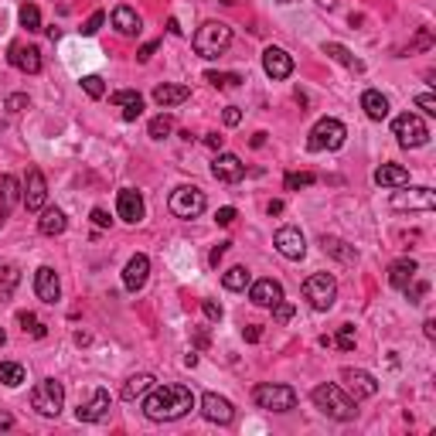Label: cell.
Instances as JSON below:
<instances>
[{
    "label": "cell",
    "instance_id": "cell-16",
    "mask_svg": "<svg viewBox=\"0 0 436 436\" xmlns=\"http://www.w3.org/2000/svg\"><path fill=\"white\" fill-rule=\"evenodd\" d=\"M211 174H215V181L235 184V181H242V177H246V164H242L235 153H218V157L211 160Z\"/></svg>",
    "mask_w": 436,
    "mask_h": 436
},
{
    "label": "cell",
    "instance_id": "cell-51",
    "mask_svg": "<svg viewBox=\"0 0 436 436\" xmlns=\"http://www.w3.org/2000/svg\"><path fill=\"white\" fill-rule=\"evenodd\" d=\"M426 290H430V286H426V283H416V280L406 286V293H409V300H413V304H419V297H426Z\"/></svg>",
    "mask_w": 436,
    "mask_h": 436
},
{
    "label": "cell",
    "instance_id": "cell-61",
    "mask_svg": "<svg viewBox=\"0 0 436 436\" xmlns=\"http://www.w3.org/2000/svg\"><path fill=\"white\" fill-rule=\"evenodd\" d=\"M4 344H7V334H4V327H0V348H4Z\"/></svg>",
    "mask_w": 436,
    "mask_h": 436
},
{
    "label": "cell",
    "instance_id": "cell-10",
    "mask_svg": "<svg viewBox=\"0 0 436 436\" xmlns=\"http://www.w3.org/2000/svg\"><path fill=\"white\" fill-rule=\"evenodd\" d=\"M392 208L396 211H433L436 208V191L433 188H409L392 194Z\"/></svg>",
    "mask_w": 436,
    "mask_h": 436
},
{
    "label": "cell",
    "instance_id": "cell-64",
    "mask_svg": "<svg viewBox=\"0 0 436 436\" xmlns=\"http://www.w3.org/2000/svg\"><path fill=\"white\" fill-rule=\"evenodd\" d=\"M280 4H293V0H280Z\"/></svg>",
    "mask_w": 436,
    "mask_h": 436
},
{
    "label": "cell",
    "instance_id": "cell-31",
    "mask_svg": "<svg viewBox=\"0 0 436 436\" xmlns=\"http://www.w3.org/2000/svg\"><path fill=\"white\" fill-rule=\"evenodd\" d=\"M324 55H331L334 61H341L344 69H351V72H365V61L355 58L344 45H338V41H324Z\"/></svg>",
    "mask_w": 436,
    "mask_h": 436
},
{
    "label": "cell",
    "instance_id": "cell-58",
    "mask_svg": "<svg viewBox=\"0 0 436 436\" xmlns=\"http://www.w3.org/2000/svg\"><path fill=\"white\" fill-rule=\"evenodd\" d=\"M11 426H14V416H11V413H4V409H0V430H11Z\"/></svg>",
    "mask_w": 436,
    "mask_h": 436
},
{
    "label": "cell",
    "instance_id": "cell-45",
    "mask_svg": "<svg viewBox=\"0 0 436 436\" xmlns=\"http://www.w3.org/2000/svg\"><path fill=\"white\" fill-rule=\"evenodd\" d=\"M136 99H140V93H133V89H119V93L110 95L113 106H130V102H136Z\"/></svg>",
    "mask_w": 436,
    "mask_h": 436
},
{
    "label": "cell",
    "instance_id": "cell-4",
    "mask_svg": "<svg viewBox=\"0 0 436 436\" xmlns=\"http://www.w3.org/2000/svg\"><path fill=\"white\" fill-rule=\"evenodd\" d=\"M344 140H348V126H344L341 119H334V116H324L314 123V130L307 136V151L321 153V151H341Z\"/></svg>",
    "mask_w": 436,
    "mask_h": 436
},
{
    "label": "cell",
    "instance_id": "cell-21",
    "mask_svg": "<svg viewBox=\"0 0 436 436\" xmlns=\"http://www.w3.org/2000/svg\"><path fill=\"white\" fill-rule=\"evenodd\" d=\"M35 293H38L41 304H58L61 286H58V273L52 266H41L38 273H35Z\"/></svg>",
    "mask_w": 436,
    "mask_h": 436
},
{
    "label": "cell",
    "instance_id": "cell-46",
    "mask_svg": "<svg viewBox=\"0 0 436 436\" xmlns=\"http://www.w3.org/2000/svg\"><path fill=\"white\" fill-rule=\"evenodd\" d=\"M102 20H106V14H102V11H95L93 18H89V20H86V24H82V35H86V38H93L95 31L102 28Z\"/></svg>",
    "mask_w": 436,
    "mask_h": 436
},
{
    "label": "cell",
    "instance_id": "cell-17",
    "mask_svg": "<svg viewBox=\"0 0 436 436\" xmlns=\"http://www.w3.org/2000/svg\"><path fill=\"white\" fill-rule=\"evenodd\" d=\"M147 276H151V259L143 256V252H136L126 269H123V286L130 290V293H140L143 286H147Z\"/></svg>",
    "mask_w": 436,
    "mask_h": 436
},
{
    "label": "cell",
    "instance_id": "cell-24",
    "mask_svg": "<svg viewBox=\"0 0 436 436\" xmlns=\"http://www.w3.org/2000/svg\"><path fill=\"white\" fill-rule=\"evenodd\" d=\"M113 28L123 38H136V35H140V14H136L133 7H126V4H119L113 11Z\"/></svg>",
    "mask_w": 436,
    "mask_h": 436
},
{
    "label": "cell",
    "instance_id": "cell-13",
    "mask_svg": "<svg viewBox=\"0 0 436 436\" xmlns=\"http://www.w3.org/2000/svg\"><path fill=\"white\" fill-rule=\"evenodd\" d=\"M201 416L208 419V423L228 426V423L235 419V409H232V402H228L225 396H218V392H205V396H201Z\"/></svg>",
    "mask_w": 436,
    "mask_h": 436
},
{
    "label": "cell",
    "instance_id": "cell-56",
    "mask_svg": "<svg viewBox=\"0 0 436 436\" xmlns=\"http://www.w3.org/2000/svg\"><path fill=\"white\" fill-rule=\"evenodd\" d=\"M225 249H228V242H218V246L211 249V256H208V263H211V266H218V259H222V256H225Z\"/></svg>",
    "mask_w": 436,
    "mask_h": 436
},
{
    "label": "cell",
    "instance_id": "cell-42",
    "mask_svg": "<svg viewBox=\"0 0 436 436\" xmlns=\"http://www.w3.org/2000/svg\"><path fill=\"white\" fill-rule=\"evenodd\" d=\"M28 106H31V99H28L24 93H11L7 99H4V110H7V113H24Z\"/></svg>",
    "mask_w": 436,
    "mask_h": 436
},
{
    "label": "cell",
    "instance_id": "cell-37",
    "mask_svg": "<svg viewBox=\"0 0 436 436\" xmlns=\"http://www.w3.org/2000/svg\"><path fill=\"white\" fill-rule=\"evenodd\" d=\"M18 324H20V331H24V334H31V338H45V334H48V327H45L35 314H28V310H24V314H18Z\"/></svg>",
    "mask_w": 436,
    "mask_h": 436
},
{
    "label": "cell",
    "instance_id": "cell-59",
    "mask_svg": "<svg viewBox=\"0 0 436 436\" xmlns=\"http://www.w3.org/2000/svg\"><path fill=\"white\" fill-rule=\"evenodd\" d=\"M266 211H269V215H280V211H283V201H269Z\"/></svg>",
    "mask_w": 436,
    "mask_h": 436
},
{
    "label": "cell",
    "instance_id": "cell-1",
    "mask_svg": "<svg viewBox=\"0 0 436 436\" xmlns=\"http://www.w3.org/2000/svg\"><path fill=\"white\" fill-rule=\"evenodd\" d=\"M191 409H194V392L188 385H153L143 396V413L153 423H174L188 416Z\"/></svg>",
    "mask_w": 436,
    "mask_h": 436
},
{
    "label": "cell",
    "instance_id": "cell-2",
    "mask_svg": "<svg viewBox=\"0 0 436 436\" xmlns=\"http://www.w3.org/2000/svg\"><path fill=\"white\" fill-rule=\"evenodd\" d=\"M191 45H194V52L201 58L215 61V58H222L228 52V45H232V28H228L225 20H205V24L194 31Z\"/></svg>",
    "mask_w": 436,
    "mask_h": 436
},
{
    "label": "cell",
    "instance_id": "cell-7",
    "mask_svg": "<svg viewBox=\"0 0 436 436\" xmlns=\"http://www.w3.org/2000/svg\"><path fill=\"white\" fill-rule=\"evenodd\" d=\"M304 297L310 300L314 310H331L338 300V280L331 273H314L304 280Z\"/></svg>",
    "mask_w": 436,
    "mask_h": 436
},
{
    "label": "cell",
    "instance_id": "cell-32",
    "mask_svg": "<svg viewBox=\"0 0 436 436\" xmlns=\"http://www.w3.org/2000/svg\"><path fill=\"white\" fill-rule=\"evenodd\" d=\"M321 246L327 256H334V259H341V263H355L358 259V249L355 246H348L344 239H334V235H324L321 239Z\"/></svg>",
    "mask_w": 436,
    "mask_h": 436
},
{
    "label": "cell",
    "instance_id": "cell-3",
    "mask_svg": "<svg viewBox=\"0 0 436 436\" xmlns=\"http://www.w3.org/2000/svg\"><path fill=\"white\" fill-rule=\"evenodd\" d=\"M310 399H314V406L321 409L324 416H331V419L348 423V419L358 416V402L351 396H344L338 385H317V389L310 392Z\"/></svg>",
    "mask_w": 436,
    "mask_h": 436
},
{
    "label": "cell",
    "instance_id": "cell-40",
    "mask_svg": "<svg viewBox=\"0 0 436 436\" xmlns=\"http://www.w3.org/2000/svg\"><path fill=\"white\" fill-rule=\"evenodd\" d=\"M174 130V119L171 116H153L151 119V136L153 140H164V136H171Z\"/></svg>",
    "mask_w": 436,
    "mask_h": 436
},
{
    "label": "cell",
    "instance_id": "cell-52",
    "mask_svg": "<svg viewBox=\"0 0 436 436\" xmlns=\"http://www.w3.org/2000/svg\"><path fill=\"white\" fill-rule=\"evenodd\" d=\"M235 218H239V215H235V208H218V215H215V222H218V225H232V222H235Z\"/></svg>",
    "mask_w": 436,
    "mask_h": 436
},
{
    "label": "cell",
    "instance_id": "cell-14",
    "mask_svg": "<svg viewBox=\"0 0 436 436\" xmlns=\"http://www.w3.org/2000/svg\"><path fill=\"white\" fill-rule=\"evenodd\" d=\"M263 69H266V76L273 78V82H283V78L293 76V58L286 55L283 48L269 45V48L263 52Z\"/></svg>",
    "mask_w": 436,
    "mask_h": 436
},
{
    "label": "cell",
    "instance_id": "cell-60",
    "mask_svg": "<svg viewBox=\"0 0 436 436\" xmlns=\"http://www.w3.org/2000/svg\"><path fill=\"white\" fill-rule=\"evenodd\" d=\"M167 31H171V35H181V24H177V18L167 20Z\"/></svg>",
    "mask_w": 436,
    "mask_h": 436
},
{
    "label": "cell",
    "instance_id": "cell-15",
    "mask_svg": "<svg viewBox=\"0 0 436 436\" xmlns=\"http://www.w3.org/2000/svg\"><path fill=\"white\" fill-rule=\"evenodd\" d=\"M116 211H119V218L123 222H130V225H140L143 222V194L133 188H123L119 194H116Z\"/></svg>",
    "mask_w": 436,
    "mask_h": 436
},
{
    "label": "cell",
    "instance_id": "cell-26",
    "mask_svg": "<svg viewBox=\"0 0 436 436\" xmlns=\"http://www.w3.org/2000/svg\"><path fill=\"white\" fill-rule=\"evenodd\" d=\"M18 198H20L18 177H14V174H4V177H0V222L11 215V208L18 205Z\"/></svg>",
    "mask_w": 436,
    "mask_h": 436
},
{
    "label": "cell",
    "instance_id": "cell-6",
    "mask_svg": "<svg viewBox=\"0 0 436 436\" xmlns=\"http://www.w3.org/2000/svg\"><path fill=\"white\" fill-rule=\"evenodd\" d=\"M167 208H171L174 218H198L201 211L208 208V198H205V191L201 188H191V184H181V188L171 194V201H167Z\"/></svg>",
    "mask_w": 436,
    "mask_h": 436
},
{
    "label": "cell",
    "instance_id": "cell-44",
    "mask_svg": "<svg viewBox=\"0 0 436 436\" xmlns=\"http://www.w3.org/2000/svg\"><path fill=\"white\" fill-rule=\"evenodd\" d=\"M293 310H297V307H293V304H286V300L273 304V321H276V324H286L290 317H293Z\"/></svg>",
    "mask_w": 436,
    "mask_h": 436
},
{
    "label": "cell",
    "instance_id": "cell-27",
    "mask_svg": "<svg viewBox=\"0 0 436 436\" xmlns=\"http://www.w3.org/2000/svg\"><path fill=\"white\" fill-rule=\"evenodd\" d=\"M69 228V218H65V211L61 208H41V218H38V232L41 235H61Z\"/></svg>",
    "mask_w": 436,
    "mask_h": 436
},
{
    "label": "cell",
    "instance_id": "cell-43",
    "mask_svg": "<svg viewBox=\"0 0 436 436\" xmlns=\"http://www.w3.org/2000/svg\"><path fill=\"white\" fill-rule=\"evenodd\" d=\"M82 89L93 95V99H102V95H106V86H102V78L99 76H86L82 78Z\"/></svg>",
    "mask_w": 436,
    "mask_h": 436
},
{
    "label": "cell",
    "instance_id": "cell-53",
    "mask_svg": "<svg viewBox=\"0 0 436 436\" xmlns=\"http://www.w3.org/2000/svg\"><path fill=\"white\" fill-rule=\"evenodd\" d=\"M93 222L99 228H110V225H113V218L106 215V208H93Z\"/></svg>",
    "mask_w": 436,
    "mask_h": 436
},
{
    "label": "cell",
    "instance_id": "cell-19",
    "mask_svg": "<svg viewBox=\"0 0 436 436\" xmlns=\"http://www.w3.org/2000/svg\"><path fill=\"white\" fill-rule=\"evenodd\" d=\"M11 65L20 69V72H28V76H38L41 72V48L35 45H11Z\"/></svg>",
    "mask_w": 436,
    "mask_h": 436
},
{
    "label": "cell",
    "instance_id": "cell-62",
    "mask_svg": "<svg viewBox=\"0 0 436 436\" xmlns=\"http://www.w3.org/2000/svg\"><path fill=\"white\" fill-rule=\"evenodd\" d=\"M222 4H228V7H232V4H239V0H222Z\"/></svg>",
    "mask_w": 436,
    "mask_h": 436
},
{
    "label": "cell",
    "instance_id": "cell-23",
    "mask_svg": "<svg viewBox=\"0 0 436 436\" xmlns=\"http://www.w3.org/2000/svg\"><path fill=\"white\" fill-rule=\"evenodd\" d=\"M188 99H191L188 86H171V82H164V86H157V89H153V102H157L160 110L181 106V102H188Z\"/></svg>",
    "mask_w": 436,
    "mask_h": 436
},
{
    "label": "cell",
    "instance_id": "cell-8",
    "mask_svg": "<svg viewBox=\"0 0 436 436\" xmlns=\"http://www.w3.org/2000/svg\"><path fill=\"white\" fill-rule=\"evenodd\" d=\"M252 399H256L259 409H269V413H290V409L297 406V392H293L290 385H273V382L256 385V389H252Z\"/></svg>",
    "mask_w": 436,
    "mask_h": 436
},
{
    "label": "cell",
    "instance_id": "cell-63",
    "mask_svg": "<svg viewBox=\"0 0 436 436\" xmlns=\"http://www.w3.org/2000/svg\"><path fill=\"white\" fill-rule=\"evenodd\" d=\"M0 130H4V116H0Z\"/></svg>",
    "mask_w": 436,
    "mask_h": 436
},
{
    "label": "cell",
    "instance_id": "cell-18",
    "mask_svg": "<svg viewBox=\"0 0 436 436\" xmlns=\"http://www.w3.org/2000/svg\"><path fill=\"white\" fill-rule=\"evenodd\" d=\"M341 379L348 382V389H351L355 402H358V399H372L375 392H379V382H375V375H368V372H361V368H344Z\"/></svg>",
    "mask_w": 436,
    "mask_h": 436
},
{
    "label": "cell",
    "instance_id": "cell-29",
    "mask_svg": "<svg viewBox=\"0 0 436 436\" xmlns=\"http://www.w3.org/2000/svg\"><path fill=\"white\" fill-rule=\"evenodd\" d=\"M375 184H382V188H406L409 184V171L399 167V164H382L375 171Z\"/></svg>",
    "mask_w": 436,
    "mask_h": 436
},
{
    "label": "cell",
    "instance_id": "cell-20",
    "mask_svg": "<svg viewBox=\"0 0 436 436\" xmlns=\"http://www.w3.org/2000/svg\"><path fill=\"white\" fill-rule=\"evenodd\" d=\"M106 413H110V392H106V389H95L89 402H78L76 419L78 423H99Z\"/></svg>",
    "mask_w": 436,
    "mask_h": 436
},
{
    "label": "cell",
    "instance_id": "cell-28",
    "mask_svg": "<svg viewBox=\"0 0 436 436\" xmlns=\"http://www.w3.org/2000/svg\"><path fill=\"white\" fill-rule=\"evenodd\" d=\"M361 110H365V116H368V119L382 123V119L389 116V99H385L379 89H368V93L361 95Z\"/></svg>",
    "mask_w": 436,
    "mask_h": 436
},
{
    "label": "cell",
    "instance_id": "cell-9",
    "mask_svg": "<svg viewBox=\"0 0 436 436\" xmlns=\"http://www.w3.org/2000/svg\"><path fill=\"white\" fill-rule=\"evenodd\" d=\"M392 133H396L399 147H423L426 140H430V126L419 119L416 113H402L396 116V123H392Z\"/></svg>",
    "mask_w": 436,
    "mask_h": 436
},
{
    "label": "cell",
    "instance_id": "cell-34",
    "mask_svg": "<svg viewBox=\"0 0 436 436\" xmlns=\"http://www.w3.org/2000/svg\"><path fill=\"white\" fill-rule=\"evenodd\" d=\"M249 283H252V276H249L246 266H232L225 276H222V286H225V290H246Z\"/></svg>",
    "mask_w": 436,
    "mask_h": 436
},
{
    "label": "cell",
    "instance_id": "cell-50",
    "mask_svg": "<svg viewBox=\"0 0 436 436\" xmlns=\"http://www.w3.org/2000/svg\"><path fill=\"white\" fill-rule=\"evenodd\" d=\"M222 119H225V126H239V123H242V110H239V106H225Z\"/></svg>",
    "mask_w": 436,
    "mask_h": 436
},
{
    "label": "cell",
    "instance_id": "cell-22",
    "mask_svg": "<svg viewBox=\"0 0 436 436\" xmlns=\"http://www.w3.org/2000/svg\"><path fill=\"white\" fill-rule=\"evenodd\" d=\"M249 300L256 307H273L283 300V286L276 283V280H256V283H249Z\"/></svg>",
    "mask_w": 436,
    "mask_h": 436
},
{
    "label": "cell",
    "instance_id": "cell-47",
    "mask_svg": "<svg viewBox=\"0 0 436 436\" xmlns=\"http://www.w3.org/2000/svg\"><path fill=\"white\" fill-rule=\"evenodd\" d=\"M201 310H205V317H208L211 324H218V321H222V314H225V310H222V304H215V300H201Z\"/></svg>",
    "mask_w": 436,
    "mask_h": 436
},
{
    "label": "cell",
    "instance_id": "cell-54",
    "mask_svg": "<svg viewBox=\"0 0 436 436\" xmlns=\"http://www.w3.org/2000/svg\"><path fill=\"white\" fill-rule=\"evenodd\" d=\"M242 338H246V341H259V338H263V327H259V324H249V327H242Z\"/></svg>",
    "mask_w": 436,
    "mask_h": 436
},
{
    "label": "cell",
    "instance_id": "cell-25",
    "mask_svg": "<svg viewBox=\"0 0 436 436\" xmlns=\"http://www.w3.org/2000/svg\"><path fill=\"white\" fill-rule=\"evenodd\" d=\"M416 273H419L416 259H396V263L389 266V283L396 286V290H406V286L416 280Z\"/></svg>",
    "mask_w": 436,
    "mask_h": 436
},
{
    "label": "cell",
    "instance_id": "cell-11",
    "mask_svg": "<svg viewBox=\"0 0 436 436\" xmlns=\"http://www.w3.org/2000/svg\"><path fill=\"white\" fill-rule=\"evenodd\" d=\"M273 246H276V252L283 256V259H293V263H300L307 256V242H304V232L293 225H283L276 235H273Z\"/></svg>",
    "mask_w": 436,
    "mask_h": 436
},
{
    "label": "cell",
    "instance_id": "cell-33",
    "mask_svg": "<svg viewBox=\"0 0 436 436\" xmlns=\"http://www.w3.org/2000/svg\"><path fill=\"white\" fill-rule=\"evenodd\" d=\"M0 382H4L7 389H18L20 382H28L24 365H18V361H0Z\"/></svg>",
    "mask_w": 436,
    "mask_h": 436
},
{
    "label": "cell",
    "instance_id": "cell-49",
    "mask_svg": "<svg viewBox=\"0 0 436 436\" xmlns=\"http://www.w3.org/2000/svg\"><path fill=\"white\" fill-rule=\"evenodd\" d=\"M140 113H143V95H140L136 102H130V106H123V119H126V123H133Z\"/></svg>",
    "mask_w": 436,
    "mask_h": 436
},
{
    "label": "cell",
    "instance_id": "cell-57",
    "mask_svg": "<svg viewBox=\"0 0 436 436\" xmlns=\"http://www.w3.org/2000/svg\"><path fill=\"white\" fill-rule=\"evenodd\" d=\"M205 143H208L211 151H222V136H218V133H208V136H205Z\"/></svg>",
    "mask_w": 436,
    "mask_h": 436
},
{
    "label": "cell",
    "instance_id": "cell-41",
    "mask_svg": "<svg viewBox=\"0 0 436 436\" xmlns=\"http://www.w3.org/2000/svg\"><path fill=\"white\" fill-rule=\"evenodd\" d=\"M317 181V174H310V171H300V174H286V191H297V188H310Z\"/></svg>",
    "mask_w": 436,
    "mask_h": 436
},
{
    "label": "cell",
    "instance_id": "cell-12",
    "mask_svg": "<svg viewBox=\"0 0 436 436\" xmlns=\"http://www.w3.org/2000/svg\"><path fill=\"white\" fill-rule=\"evenodd\" d=\"M20 201L28 211H41L45 201H48V184H45V174L38 167L28 171V181H24V191H20Z\"/></svg>",
    "mask_w": 436,
    "mask_h": 436
},
{
    "label": "cell",
    "instance_id": "cell-36",
    "mask_svg": "<svg viewBox=\"0 0 436 436\" xmlns=\"http://www.w3.org/2000/svg\"><path fill=\"white\" fill-rule=\"evenodd\" d=\"M205 82H211L215 89H235L242 82V76L239 72H205Z\"/></svg>",
    "mask_w": 436,
    "mask_h": 436
},
{
    "label": "cell",
    "instance_id": "cell-5",
    "mask_svg": "<svg viewBox=\"0 0 436 436\" xmlns=\"http://www.w3.org/2000/svg\"><path fill=\"white\" fill-rule=\"evenodd\" d=\"M31 406H35L38 416L55 419L61 413V406H65V385L58 379H41L35 385V392H31Z\"/></svg>",
    "mask_w": 436,
    "mask_h": 436
},
{
    "label": "cell",
    "instance_id": "cell-55",
    "mask_svg": "<svg viewBox=\"0 0 436 436\" xmlns=\"http://www.w3.org/2000/svg\"><path fill=\"white\" fill-rule=\"evenodd\" d=\"M153 52H157V41H147V45H143V48L136 52V58H140V61H151Z\"/></svg>",
    "mask_w": 436,
    "mask_h": 436
},
{
    "label": "cell",
    "instance_id": "cell-48",
    "mask_svg": "<svg viewBox=\"0 0 436 436\" xmlns=\"http://www.w3.org/2000/svg\"><path fill=\"white\" fill-rule=\"evenodd\" d=\"M416 106L423 110V113H430V116H436V95H430V93H423V95H416Z\"/></svg>",
    "mask_w": 436,
    "mask_h": 436
},
{
    "label": "cell",
    "instance_id": "cell-39",
    "mask_svg": "<svg viewBox=\"0 0 436 436\" xmlns=\"http://www.w3.org/2000/svg\"><path fill=\"white\" fill-rule=\"evenodd\" d=\"M20 28L24 31H41V11L35 4H24L20 7Z\"/></svg>",
    "mask_w": 436,
    "mask_h": 436
},
{
    "label": "cell",
    "instance_id": "cell-38",
    "mask_svg": "<svg viewBox=\"0 0 436 436\" xmlns=\"http://www.w3.org/2000/svg\"><path fill=\"white\" fill-rule=\"evenodd\" d=\"M355 341H358V334H355V327H351V324H341V327H338V334L331 338V344H338L341 351H355Z\"/></svg>",
    "mask_w": 436,
    "mask_h": 436
},
{
    "label": "cell",
    "instance_id": "cell-30",
    "mask_svg": "<svg viewBox=\"0 0 436 436\" xmlns=\"http://www.w3.org/2000/svg\"><path fill=\"white\" fill-rule=\"evenodd\" d=\"M151 389H153V375L140 372V375H130V379L123 382V392H119V396L126 399V402H136V399H143V396H147Z\"/></svg>",
    "mask_w": 436,
    "mask_h": 436
},
{
    "label": "cell",
    "instance_id": "cell-35",
    "mask_svg": "<svg viewBox=\"0 0 436 436\" xmlns=\"http://www.w3.org/2000/svg\"><path fill=\"white\" fill-rule=\"evenodd\" d=\"M20 280V273H18V266H0V297H11L14 293V286H18Z\"/></svg>",
    "mask_w": 436,
    "mask_h": 436
}]
</instances>
